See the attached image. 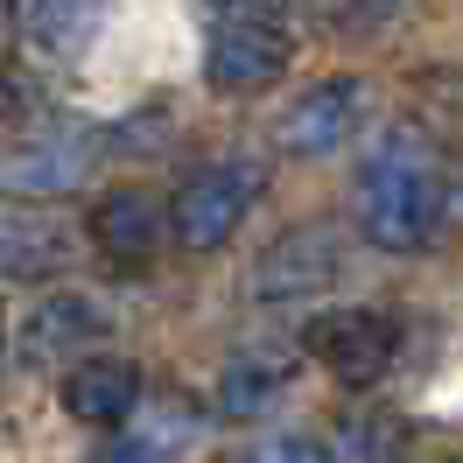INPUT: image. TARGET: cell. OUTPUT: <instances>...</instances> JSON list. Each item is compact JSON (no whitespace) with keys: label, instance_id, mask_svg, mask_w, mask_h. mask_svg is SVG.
I'll use <instances>...</instances> for the list:
<instances>
[{"label":"cell","instance_id":"obj_1","mask_svg":"<svg viewBox=\"0 0 463 463\" xmlns=\"http://www.w3.org/2000/svg\"><path fill=\"white\" fill-rule=\"evenodd\" d=\"M351 218L386 253H421L442 232V175L421 134H386L351 183Z\"/></svg>","mask_w":463,"mask_h":463},{"label":"cell","instance_id":"obj_2","mask_svg":"<svg viewBox=\"0 0 463 463\" xmlns=\"http://www.w3.org/2000/svg\"><path fill=\"white\" fill-rule=\"evenodd\" d=\"M260 190H267V169L253 162V155H225V162L197 169L183 190H175V203H169L175 239H183L190 253H218L232 232L246 225V211L260 203Z\"/></svg>","mask_w":463,"mask_h":463},{"label":"cell","instance_id":"obj_3","mask_svg":"<svg viewBox=\"0 0 463 463\" xmlns=\"http://www.w3.org/2000/svg\"><path fill=\"white\" fill-rule=\"evenodd\" d=\"M99 162V134L71 127V119H43L35 134H14L7 147V190L14 197H63L78 190Z\"/></svg>","mask_w":463,"mask_h":463},{"label":"cell","instance_id":"obj_4","mask_svg":"<svg viewBox=\"0 0 463 463\" xmlns=\"http://www.w3.org/2000/svg\"><path fill=\"white\" fill-rule=\"evenodd\" d=\"M309 345L330 365V379L345 386H379L401 358V323L386 309H330V317L309 323Z\"/></svg>","mask_w":463,"mask_h":463},{"label":"cell","instance_id":"obj_5","mask_svg":"<svg viewBox=\"0 0 463 463\" xmlns=\"http://www.w3.org/2000/svg\"><path fill=\"white\" fill-rule=\"evenodd\" d=\"M358 113H365V85L358 78H323L274 119V147L295 155V162H323V155H337L351 141Z\"/></svg>","mask_w":463,"mask_h":463},{"label":"cell","instance_id":"obj_6","mask_svg":"<svg viewBox=\"0 0 463 463\" xmlns=\"http://www.w3.org/2000/svg\"><path fill=\"white\" fill-rule=\"evenodd\" d=\"M337 267H345L337 232H330V225H295V232H281V239L260 253L253 295H260V302H302V295L330 288V281H337Z\"/></svg>","mask_w":463,"mask_h":463},{"label":"cell","instance_id":"obj_7","mask_svg":"<svg viewBox=\"0 0 463 463\" xmlns=\"http://www.w3.org/2000/svg\"><path fill=\"white\" fill-rule=\"evenodd\" d=\"M295 43L281 22H218L211 50H203V78L218 91H260L288 71Z\"/></svg>","mask_w":463,"mask_h":463},{"label":"cell","instance_id":"obj_8","mask_svg":"<svg viewBox=\"0 0 463 463\" xmlns=\"http://www.w3.org/2000/svg\"><path fill=\"white\" fill-rule=\"evenodd\" d=\"M63 407H71L85 429H127V421L141 414V373H134V358H119V351L78 358V365L63 373Z\"/></svg>","mask_w":463,"mask_h":463},{"label":"cell","instance_id":"obj_9","mask_svg":"<svg viewBox=\"0 0 463 463\" xmlns=\"http://www.w3.org/2000/svg\"><path fill=\"white\" fill-rule=\"evenodd\" d=\"M162 232H175V218L147 197V190H106V197L91 203V239H99V253L119 260V267L155 260V253H162Z\"/></svg>","mask_w":463,"mask_h":463},{"label":"cell","instance_id":"obj_10","mask_svg":"<svg viewBox=\"0 0 463 463\" xmlns=\"http://www.w3.org/2000/svg\"><path fill=\"white\" fill-rule=\"evenodd\" d=\"M288 386H295V351H239V358H225L211 401L225 421H260Z\"/></svg>","mask_w":463,"mask_h":463},{"label":"cell","instance_id":"obj_11","mask_svg":"<svg viewBox=\"0 0 463 463\" xmlns=\"http://www.w3.org/2000/svg\"><path fill=\"white\" fill-rule=\"evenodd\" d=\"M190 442H197V414L183 401H162V407H147V414H134L127 429H113V442H106L99 463H183Z\"/></svg>","mask_w":463,"mask_h":463},{"label":"cell","instance_id":"obj_12","mask_svg":"<svg viewBox=\"0 0 463 463\" xmlns=\"http://www.w3.org/2000/svg\"><path fill=\"white\" fill-rule=\"evenodd\" d=\"M99 337H106V317L85 295H50V302H35L22 317V358H57V351L99 345Z\"/></svg>","mask_w":463,"mask_h":463},{"label":"cell","instance_id":"obj_13","mask_svg":"<svg viewBox=\"0 0 463 463\" xmlns=\"http://www.w3.org/2000/svg\"><path fill=\"white\" fill-rule=\"evenodd\" d=\"M7 7H14V22H29V43L43 57H78L106 0H7Z\"/></svg>","mask_w":463,"mask_h":463},{"label":"cell","instance_id":"obj_14","mask_svg":"<svg viewBox=\"0 0 463 463\" xmlns=\"http://www.w3.org/2000/svg\"><path fill=\"white\" fill-rule=\"evenodd\" d=\"M71 260V239L35 218H7V281H50Z\"/></svg>","mask_w":463,"mask_h":463},{"label":"cell","instance_id":"obj_15","mask_svg":"<svg viewBox=\"0 0 463 463\" xmlns=\"http://www.w3.org/2000/svg\"><path fill=\"white\" fill-rule=\"evenodd\" d=\"M239 463H337V449H330L323 435H274L260 449H246Z\"/></svg>","mask_w":463,"mask_h":463},{"label":"cell","instance_id":"obj_16","mask_svg":"<svg viewBox=\"0 0 463 463\" xmlns=\"http://www.w3.org/2000/svg\"><path fill=\"white\" fill-rule=\"evenodd\" d=\"M225 22H281V7L288 0H211Z\"/></svg>","mask_w":463,"mask_h":463},{"label":"cell","instance_id":"obj_17","mask_svg":"<svg viewBox=\"0 0 463 463\" xmlns=\"http://www.w3.org/2000/svg\"><path fill=\"white\" fill-rule=\"evenodd\" d=\"M358 7H373V14H386V7H393V0H358Z\"/></svg>","mask_w":463,"mask_h":463},{"label":"cell","instance_id":"obj_18","mask_svg":"<svg viewBox=\"0 0 463 463\" xmlns=\"http://www.w3.org/2000/svg\"><path fill=\"white\" fill-rule=\"evenodd\" d=\"M449 203H457V218H463V175H457V197H449Z\"/></svg>","mask_w":463,"mask_h":463}]
</instances>
